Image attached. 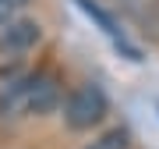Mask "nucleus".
Segmentation results:
<instances>
[{"label": "nucleus", "instance_id": "f257e3e1", "mask_svg": "<svg viewBox=\"0 0 159 149\" xmlns=\"http://www.w3.org/2000/svg\"><path fill=\"white\" fill-rule=\"evenodd\" d=\"M110 114V99L102 85L96 82H85L64 99V124L71 132H92L96 124H102V117Z\"/></svg>", "mask_w": 159, "mask_h": 149}, {"label": "nucleus", "instance_id": "f03ea898", "mask_svg": "<svg viewBox=\"0 0 159 149\" xmlns=\"http://www.w3.org/2000/svg\"><path fill=\"white\" fill-rule=\"evenodd\" d=\"M43 39V25L32 18H11L0 29V57H21Z\"/></svg>", "mask_w": 159, "mask_h": 149}, {"label": "nucleus", "instance_id": "7ed1b4c3", "mask_svg": "<svg viewBox=\"0 0 159 149\" xmlns=\"http://www.w3.org/2000/svg\"><path fill=\"white\" fill-rule=\"evenodd\" d=\"M60 107V82L53 74H32V85H29V114L43 117L53 114Z\"/></svg>", "mask_w": 159, "mask_h": 149}, {"label": "nucleus", "instance_id": "20e7f679", "mask_svg": "<svg viewBox=\"0 0 159 149\" xmlns=\"http://www.w3.org/2000/svg\"><path fill=\"white\" fill-rule=\"evenodd\" d=\"M29 85H32V74L7 78L0 85V117H25L29 114Z\"/></svg>", "mask_w": 159, "mask_h": 149}, {"label": "nucleus", "instance_id": "39448f33", "mask_svg": "<svg viewBox=\"0 0 159 149\" xmlns=\"http://www.w3.org/2000/svg\"><path fill=\"white\" fill-rule=\"evenodd\" d=\"M74 4H78L81 11H85V14H89V18H92V22H96V25H99V29L106 32V36H110V39H113L117 46H124V50L131 53V60H142L134 46H127V39H124V29H117V22H113V18H110L106 11H102V7H96L92 0H74Z\"/></svg>", "mask_w": 159, "mask_h": 149}, {"label": "nucleus", "instance_id": "423d86ee", "mask_svg": "<svg viewBox=\"0 0 159 149\" xmlns=\"http://www.w3.org/2000/svg\"><path fill=\"white\" fill-rule=\"evenodd\" d=\"M127 146H131V132L127 128H110L99 138H92L85 149H127Z\"/></svg>", "mask_w": 159, "mask_h": 149}, {"label": "nucleus", "instance_id": "0eeeda50", "mask_svg": "<svg viewBox=\"0 0 159 149\" xmlns=\"http://www.w3.org/2000/svg\"><path fill=\"white\" fill-rule=\"evenodd\" d=\"M11 18H14V11H11V7L4 4V0H0V29H4V25L11 22Z\"/></svg>", "mask_w": 159, "mask_h": 149}, {"label": "nucleus", "instance_id": "6e6552de", "mask_svg": "<svg viewBox=\"0 0 159 149\" xmlns=\"http://www.w3.org/2000/svg\"><path fill=\"white\" fill-rule=\"evenodd\" d=\"M4 4H7V7H11V11H25V7H29V4H32V0H4Z\"/></svg>", "mask_w": 159, "mask_h": 149}]
</instances>
